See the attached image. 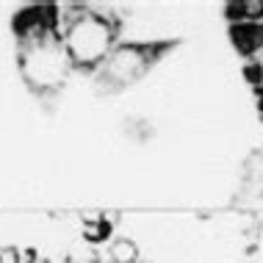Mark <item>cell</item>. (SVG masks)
I'll list each match as a JSON object with an SVG mask.
<instances>
[{
  "instance_id": "cell-8",
  "label": "cell",
  "mask_w": 263,
  "mask_h": 263,
  "mask_svg": "<svg viewBox=\"0 0 263 263\" xmlns=\"http://www.w3.org/2000/svg\"><path fill=\"white\" fill-rule=\"evenodd\" d=\"M0 263H25V252L14 244L0 247Z\"/></svg>"
},
{
  "instance_id": "cell-10",
  "label": "cell",
  "mask_w": 263,
  "mask_h": 263,
  "mask_svg": "<svg viewBox=\"0 0 263 263\" xmlns=\"http://www.w3.org/2000/svg\"><path fill=\"white\" fill-rule=\"evenodd\" d=\"M258 236H260V238H263V224H260V227H258Z\"/></svg>"
},
{
  "instance_id": "cell-6",
  "label": "cell",
  "mask_w": 263,
  "mask_h": 263,
  "mask_svg": "<svg viewBox=\"0 0 263 263\" xmlns=\"http://www.w3.org/2000/svg\"><path fill=\"white\" fill-rule=\"evenodd\" d=\"M111 263H139V247L133 238H117L108 250Z\"/></svg>"
},
{
  "instance_id": "cell-4",
  "label": "cell",
  "mask_w": 263,
  "mask_h": 263,
  "mask_svg": "<svg viewBox=\"0 0 263 263\" xmlns=\"http://www.w3.org/2000/svg\"><path fill=\"white\" fill-rule=\"evenodd\" d=\"M230 33H233V45L244 55H252L263 47V25L260 23H238L230 28Z\"/></svg>"
},
{
  "instance_id": "cell-3",
  "label": "cell",
  "mask_w": 263,
  "mask_h": 263,
  "mask_svg": "<svg viewBox=\"0 0 263 263\" xmlns=\"http://www.w3.org/2000/svg\"><path fill=\"white\" fill-rule=\"evenodd\" d=\"M155 53H158V47H153V45H119V47H114L108 61L100 67V81H105V86H125V83L136 81L150 67Z\"/></svg>"
},
{
  "instance_id": "cell-11",
  "label": "cell",
  "mask_w": 263,
  "mask_h": 263,
  "mask_svg": "<svg viewBox=\"0 0 263 263\" xmlns=\"http://www.w3.org/2000/svg\"><path fill=\"white\" fill-rule=\"evenodd\" d=\"M260 95H263V75H260Z\"/></svg>"
},
{
  "instance_id": "cell-5",
  "label": "cell",
  "mask_w": 263,
  "mask_h": 263,
  "mask_svg": "<svg viewBox=\"0 0 263 263\" xmlns=\"http://www.w3.org/2000/svg\"><path fill=\"white\" fill-rule=\"evenodd\" d=\"M227 17L238 20V23H260L263 20V0H238V3H227Z\"/></svg>"
},
{
  "instance_id": "cell-9",
  "label": "cell",
  "mask_w": 263,
  "mask_h": 263,
  "mask_svg": "<svg viewBox=\"0 0 263 263\" xmlns=\"http://www.w3.org/2000/svg\"><path fill=\"white\" fill-rule=\"evenodd\" d=\"M25 263H50V260L42 258V255H36V252H25Z\"/></svg>"
},
{
  "instance_id": "cell-2",
  "label": "cell",
  "mask_w": 263,
  "mask_h": 263,
  "mask_svg": "<svg viewBox=\"0 0 263 263\" xmlns=\"http://www.w3.org/2000/svg\"><path fill=\"white\" fill-rule=\"evenodd\" d=\"M17 67L25 86L36 97H47L61 89V83L69 75L72 61H69L67 50H64V42L55 33H50V36L31 42V45H20Z\"/></svg>"
},
{
  "instance_id": "cell-1",
  "label": "cell",
  "mask_w": 263,
  "mask_h": 263,
  "mask_svg": "<svg viewBox=\"0 0 263 263\" xmlns=\"http://www.w3.org/2000/svg\"><path fill=\"white\" fill-rule=\"evenodd\" d=\"M119 25L111 14H95L78 6L75 14H59L55 36L64 42L72 67L78 69H97L108 61L114 53Z\"/></svg>"
},
{
  "instance_id": "cell-7",
  "label": "cell",
  "mask_w": 263,
  "mask_h": 263,
  "mask_svg": "<svg viewBox=\"0 0 263 263\" xmlns=\"http://www.w3.org/2000/svg\"><path fill=\"white\" fill-rule=\"evenodd\" d=\"M81 236L86 244H100V241H105L111 236V227L100 222V224H81Z\"/></svg>"
}]
</instances>
